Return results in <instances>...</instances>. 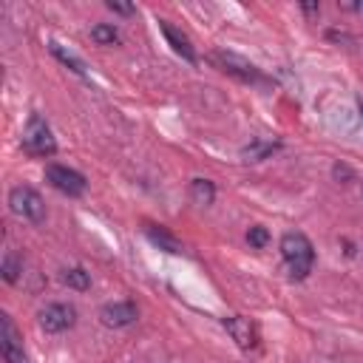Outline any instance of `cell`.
<instances>
[{"instance_id": "cell-1", "label": "cell", "mask_w": 363, "mask_h": 363, "mask_svg": "<svg viewBox=\"0 0 363 363\" xmlns=\"http://www.w3.org/2000/svg\"><path fill=\"white\" fill-rule=\"evenodd\" d=\"M281 258L295 281H303L315 267V247L301 230H289L281 235Z\"/></svg>"}, {"instance_id": "cell-20", "label": "cell", "mask_w": 363, "mask_h": 363, "mask_svg": "<svg viewBox=\"0 0 363 363\" xmlns=\"http://www.w3.org/2000/svg\"><path fill=\"white\" fill-rule=\"evenodd\" d=\"M332 173H335V179H352V170L346 164H340V162L332 167Z\"/></svg>"}, {"instance_id": "cell-5", "label": "cell", "mask_w": 363, "mask_h": 363, "mask_svg": "<svg viewBox=\"0 0 363 363\" xmlns=\"http://www.w3.org/2000/svg\"><path fill=\"white\" fill-rule=\"evenodd\" d=\"M37 323H40L43 332L60 335V332H65V329H71V326L77 323V306H74V303H62V301L45 303V306L37 312Z\"/></svg>"}, {"instance_id": "cell-18", "label": "cell", "mask_w": 363, "mask_h": 363, "mask_svg": "<svg viewBox=\"0 0 363 363\" xmlns=\"http://www.w3.org/2000/svg\"><path fill=\"white\" fill-rule=\"evenodd\" d=\"M247 244L255 247V250H264V247L269 244V230L261 227V224H252V227L247 230Z\"/></svg>"}, {"instance_id": "cell-6", "label": "cell", "mask_w": 363, "mask_h": 363, "mask_svg": "<svg viewBox=\"0 0 363 363\" xmlns=\"http://www.w3.org/2000/svg\"><path fill=\"white\" fill-rule=\"evenodd\" d=\"M210 60H213L221 71H227V74H233V77H238V79H244V82H258V85L267 82L264 74L258 71V65H252L250 60H244V57H238V54H233V51H213Z\"/></svg>"}, {"instance_id": "cell-9", "label": "cell", "mask_w": 363, "mask_h": 363, "mask_svg": "<svg viewBox=\"0 0 363 363\" xmlns=\"http://www.w3.org/2000/svg\"><path fill=\"white\" fill-rule=\"evenodd\" d=\"M136 318H139V309L133 301H111L99 309V320L108 329H125V326L136 323Z\"/></svg>"}, {"instance_id": "cell-12", "label": "cell", "mask_w": 363, "mask_h": 363, "mask_svg": "<svg viewBox=\"0 0 363 363\" xmlns=\"http://www.w3.org/2000/svg\"><path fill=\"white\" fill-rule=\"evenodd\" d=\"M278 150H281V142H275V139H252L250 145H244L238 150V156H241V162H264Z\"/></svg>"}, {"instance_id": "cell-10", "label": "cell", "mask_w": 363, "mask_h": 363, "mask_svg": "<svg viewBox=\"0 0 363 363\" xmlns=\"http://www.w3.org/2000/svg\"><path fill=\"white\" fill-rule=\"evenodd\" d=\"M159 28H162V34H164V40H167V45L182 57V60H187V62H196V48H193V43H190V37L182 31V28H176V26H170L167 20H159Z\"/></svg>"}, {"instance_id": "cell-8", "label": "cell", "mask_w": 363, "mask_h": 363, "mask_svg": "<svg viewBox=\"0 0 363 363\" xmlns=\"http://www.w3.org/2000/svg\"><path fill=\"white\" fill-rule=\"evenodd\" d=\"M0 354L6 363H26V349H23V335L17 332L14 320L3 312L0 315Z\"/></svg>"}, {"instance_id": "cell-22", "label": "cell", "mask_w": 363, "mask_h": 363, "mask_svg": "<svg viewBox=\"0 0 363 363\" xmlns=\"http://www.w3.org/2000/svg\"><path fill=\"white\" fill-rule=\"evenodd\" d=\"M360 119H363V102H360Z\"/></svg>"}, {"instance_id": "cell-2", "label": "cell", "mask_w": 363, "mask_h": 363, "mask_svg": "<svg viewBox=\"0 0 363 363\" xmlns=\"http://www.w3.org/2000/svg\"><path fill=\"white\" fill-rule=\"evenodd\" d=\"M20 147L28 153V156H54L57 153V142L51 136V128L48 122L40 116V113H31L26 128H23V139H20Z\"/></svg>"}, {"instance_id": "cell-11", "label": "cell", "mask_w": 363, "mask_h": 363, "mask_svg": "<svg viewBox=\"0 0 363 363\" xmlns=\"http://www.w3.org/2000/svg\"><path fill=\"white\" fill-rule=\"evenodd\" d=\"M142 230H145V238H147L153 247H159V250H164V252H170V255H179V252L184 250L182 241H179L170 230H164L162 224H145Z\"/></svg>"}, {"instance_id": "cell-14", "label": "cell", "mask_w": 363, "mask_h": 363, "mask_svg": "<svg viewBox=\"0 0 363 363\" xmlns=\"http://www.w3.org/2000/svg\"><path fill=\"white\" fill-rule=\"evenodd\" d=\"M48 48H51V54H54V57H57V60H60L65 68H71L74 74H79V77H85V74H88V71H85V62H82V60H79L74 51H68L65 45H60L57 40H51V43H48Z\"/></svg>"}, {"instance_id": "cell-19", "label": "cell", "mask_w": 363, "mask_h": 363, "mask_svg": "<svg viewBox=\"0 0 363 363\" xmlns=\"http://www.w3.org/2000/svg\"><path fill=\"white\" fill-rule=\"evenodd\" d=\"M105 6H108L113 14H133V11H136V6H130V3H113V0H108Z\"/></svg>"}, {"instance_id": "cell-21", "label": "cell", "mask_w": 363, "mask_h": 363, "mask_svg": "<svg viewBox=\"0 0 363 363\" xmlns=\"http://www.w3.org/2000/svg\"><path fill=\"white\" fill-rule=\"evenodd\" d=\"M301 9H303L306 14H315V11H320V6H318V3H306V6H301Z\"/></svg>"}, {"instance_id": "cell-15", "label": "cell", "mask_w": 363, "mask_h": 363, "mask_svg": "<svg viewBox=\"0 0 363 363\" xmlns=\"http://www.w3.org/2000/svg\"><path fill=\"white\" fill-rule=\"evenodd\" d=\"M190 199H193L196 204H204V207L213 204V201H216V184H213L210 179H201V176L193 179V182H190Z\"/></svg>"}, {"instance_id": "cell-17", "label": "cell", "mask_w": 363, "mask_h": 363, "mask_svg": "<svg viewBox=\"0 0 363 363\" xmlns=\"http://www.w3.org/2000/svg\"><path fill=\"white\" fill-rule=\"evenodd\" d=\"M0 272L9 284H17L20 281V272H23V261L14 255V252H6L3 255V264H0Z\"/></svg>"}, {"instance_id": "cell-4", "label": "cell", "mask_w": 363, "mask_h": 363, "mask_svg": "<svg viewBox=\"0 0 363 363\" xmlns=\"http://www.w3.org/2000/svg\"><path fill=\"white\" fill-rule=\"evenodd\" d=\"M45 182H48L54 190H60V193H65V196H71V199L82 196L85 187H88V182H85V176H82L79 170H74V167H68V164H57V162L45 164Z\"/></svg>"}, {"instance_id": "cell-13", "label": "cell", "mask_w": 363, "mask_h": 363, "mask_svg": "<svg viewBox=\"0 0 363 363\" xmlns=\"http://www.w3.org/2000/svg\"><path fill=\"white\" fill-rule=\"evenodd\" d=\"M60 281L68 289H77V292L91 289V272L85 267H65V269H60Z\"/></svg>"}, {"instance_id": "cell-16", "label": "cell", "mask_w": 363, "mask_h": 363, "mask_svg": "<svg viewBox=\"0 0 363 363\" xmlns=\"http://www.w3.org/2000/svg\"><path fill=\"white\" fill-rule=\"evenodd\" d=\"M91 40L96 45H116L119 43V31L111 23H96V26H91Z\"/></svg>"}, {"instance_id": "cell-7", "label": "cell", "mask_w": 363, "mask_h": 363, "mask_svg": "<svg viewBox=\"0 0 363 363\" xmlns=\"http://www.w3.org/2000/svg\"><path fill=\"white\" fill-rule=\"evenodd\" d=\"M221 326L227 329V335L235 340L238 349H244V352L258 349L261 335H258V326L250 318H244V315H227V318H221Z\"/></svg>"}, {"instance_id": "cell-3", "label": "cell", "mask_w": 363, "mask_h": 363, "mask_svg": "<svg viewBox=\"0 0 363 363\" xmlns=\"http://www.w3.org/2000/svg\"><path fill=\"white\" fill-rule=\"evenodd\" d=\"M9 207H11L14 216H20V218H26L31 224H43L45 221V201L28 184H17V187L9 190Z\"/></svg>"}]
</instances>
